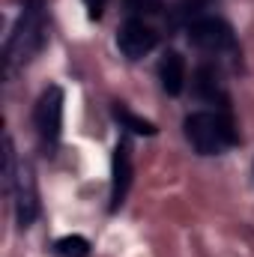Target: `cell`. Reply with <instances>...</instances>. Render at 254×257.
Listing matches in <instances>:
<instances>
[{"label":"cell","instance_id":"1","mask_svg":"<svg viewBox=\"0 0 254 257\" xmlns=\"http://www.w3.org/2000/svg\"><path fill=\"white\" fill-rule=\"evenodd\" d=\"M48 42V18H45V0H24V12L15 24V30L6 39L3 48V66L6 75L15 66H24L27 60H33L42 45Z\"/></svg>","mask_w":254,"mask_h":257},{"label":"cell","instance_id":"2","mask_svg":"<svg viewBox=\"0 0 254 257\" xmlns=\"http://www.w3.org/2000/svg\"><path fill=\"white\" fill-rule=\"evenodd\" d=\"M183 128H186V141L191 144V150L200 156H221L239 141L236 123H233L230 111H224V108L191 111L183 120Z\"/></svg>","mask_w":254,"mask_h":257},{"label":"cell","instance_id":"3","mask_svg":"<svg viewBox=\"0 0 254 257\" xmlns=\"http://www.w3.org/2000/svg\"><path fill=\"white\" fill-rule=\"evenodd\" d=\"M189 42L197 51H206V54H230L236 51V36H233V27L218 18V15H200L194 18L189 27Z\"/></svg>","mask_w":254,"mask_h":257},{"label":"cell","instance_id":"4","mask_svg":"<svg viewBox=\"0 0 254 257\" xmlns=\"http://www.w3.org/2000/svg\"><path fill=\"white\" fill-rule=\"evenodd\" d=\"M9 192L15 197V218H18V224L30 227L36 221V215H39V192H36V177H33L30 162H18Z\"/></svg>","mask_w":254,"mask_h":257},{"label":"cell","instance_id":"5","mask_svg":"<svg viewBox=\"0 0 254 257\" xmlns=\"http://www.w3.org/2000/svg\"><path fill=\"white\" fill-rule=\"evenodd\" d=\"M33 123H36V132L45 144H57L60 128H63V90L57 84L42 90V96L33 108Z\"/></svg>","mask_w":254,"mask_h":257},{"label":"cell","instance_id":"6","mask_svg":"<svg viewBox=\"0 0 254 257\" xmlns=\"http://www.w3.org/2000/svg\"><path fill=\"white\" fill-rule=\"evenodd\" d=\"M159 45V33L144 21V18H126L123 21V27H120V33H117V48L123 51V57L129 60H141V57H147L153 48Z\"/></svg>","mask_w":254,"mask_h":257},{"label":"cell","instance_id":"7","mask_svg":"<svg viewBox=\"0 0 254 257\" xmlns=\"http://www.w3.org/2000/svg\"><path fill=\"white\" fill-rule=\"evenodd\" d=\"M132 177H135V165H132V144L129 138H120L114 147V159H111V212H117L129 197L132 189Z\"/></svg>","mask_w":254,"mask_h":257},{"label":"cell","instance_id":"8","mask_svg":"<svg viewBox=\"0 0 254 257\" xmlns=\"http://www.w3.org/2000/svg\"><path fill=\"white\" fill-rule=\"evenodd\" d=\"M186 75H189V66L186 57L180 51H165L162 60H159V81H162V90L168 96H180L186 90Z\"/></svg>","mask_w":254,"mask_h":257},{"label":"cell","instance_id":"9","mask_svg":"<svg viewBox=\"0 0 254 257\" xmlns=\"http://www.w3.org/2000/svg\"><path fill=\"white\" fill-rule=\"evenodd\" d=\"M191 90L197 99H206V102H215L218 108L227 111V96H224V87H221V78L215 72V66H200L194 72V81H191Z\"/></svg>","mask_w":254,"mask_h":257},{"label":"cell","instance_id":"10","mask_svg":"<svg viewBox=\"0 0 254 257\" xmlns=\"http://www.w3.org/2000/svg\"><path fill=\"white\" fill-rule=\"evenodd\" d=\"M114 117L120 120V126L126 128V132H132V135H156V126L150 123V120H144V117H138V114H132L123 102H114Z\"/></svg>","mask_w":254,"mask_h":257},{"label":"cell","instance_id":"11","mask_svg":"<svg viewBox=\"0 0 254 257\" xmlns=\"http://www.w3.org/2000/svg\"><path fill=\"white\" fill-rule=\"evenodd\" d=\"M54 251L60 257H87L90 254V242H87L84 236L72 233V236H63V239L54 242Z\"/></svg>","mask_w":254,"mask_h":257},{"label":"cell","instance_id":"12","mask_svg":"<svg viewBox=\"0 0 254 257\" xmlns=\"http://www.w3.org/2000/svg\"><path fill=\"white\" fill-rule=\"evenodd\" d=\"M129 9L135 15H159L165 9V0H129Z\"/></svg>","mask_w":254,"mask_h":257},{"label":"cell","instance_id":"13","mask_svg":"<svg viewBox=\"0 0 254 257\" xmlns=\"http://www.w3.org/2000/svg\"><path fill=\"white\" fill-rule=\"evenodd\" d=\"M206 3H209V0H180V12H183V18H186V27H189L194 18L203 15Z\"/></svg>","mask_w":254,"mask_h":257},{"label":"cell","instance_id":"14","mask_svg":"<svg viewBox=\"0 0 254 257\" xmlns=\"http://www.w3.org/2000/svg\"><path fill=\"white\" fill-rule=\"evenodd\" d=\"M84 6H87V15H90V18H102L108 0H84Z\"/></svg>","mask_w":254,"mask_h":257}]
</instances>
